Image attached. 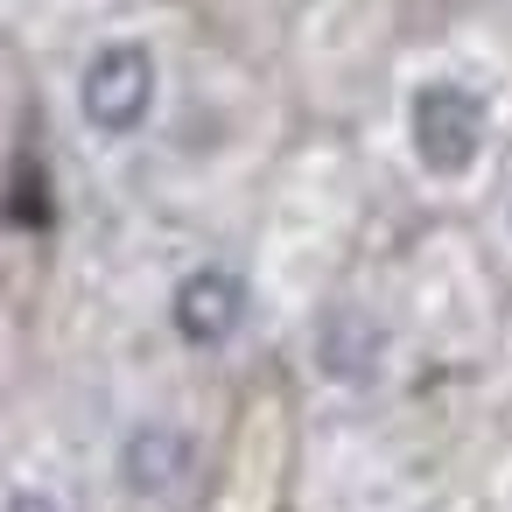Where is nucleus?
I'll use <instances>...</instances> for the list:
<instances>
[{
  "label": "nucleus",
  "instance_id": "1",
  "mask_svg": "<svg viewBox=\"0 0 512 512\" xmlns=\"http://www.w3.org/2000/svg\"><path fill=\"white\" fill-rule=\"evenodd\" d=\"M484 141H491V106H484L477 85L421 78L407 92V148L435 183H463L484 162Z\"/></svg>",
  "mask_w": 512,
  "mask_h": 512
},
{
  "label": "nucleus",
  "instance_id": "4",
  "mask_svg": "<svg viewBox=\"0 0 512 512\" xmlns=\"http://www.w3.org/2000/svg\"><path fill=\"white\" fill-rule=\"evenodd\" d=\"M190 463H197V449H190V435L169 428V421H141V428L120 442V477H127V491H141V498L176 491V484L190 477Z\"/></svg>",
  "mask_w": 512,
  "mask_h": 512
},
{
  "label": "nucleus",
  "instance_id": "3",
  "mask_svg": "<svg viewBox=\"0 0 512 512\" xmlns=\"http://www.w3.org/2000/svg\"><path fill=\"white\" fill-rule=\"evenodd\" d=\"M169 323H176V337L197 344V351L232 344L239 323H246V281H239L232 267H190V274L176 281V295H169Z\"/></svg>",
  "mask_w": 512,
  "mask_h": 512
},
{
  "label": "nucleus",
  "instance_id": "2",
  "mask_svg": "<svg viewBox=\"0 0 512 512\" xmlns=\"http://www.w3.org/2000/svg\"><path fill=\"white\" fill-rule=\"evenodd\" d=\"M155 99H162V71H155V50L120 36V43H99L78 71V113L92 134L106 141H127L155 120Z\"/></svg>",
  "mask_w": 512,
  "mask_h": 512
},
{
  "label": "nucleus",
  "instance_id": "6",
  "mask_svg": "<svg viewBox=\"0 0 512 512\" xmlns=\"http://www.w3.org/2000/svg\"><path fill=\"white\" fill-rule=\"evenodd\" d=\"M0 512H64V505H57L50 491H15V498L0 505Z\"/></svg>",
  "mask_w": 512,
  "mask_h": 512
},
{
  "label": "nucleus",
  "instance_id": "5",
  "mask_svg": "<svg viewBox=\"0 0 512 512\" xmlns=\"http://www.w3.org/2000/svg\"><path fill=\"white\" fill-rule=\"evenodd\" d=\"M316 365H323L330 379H344V386H365V379H379V365H386V330H379L365 309H330V316L316 323Z\"/></svg>",
  "mask_w": 512,
  "mask_h": 512
}]
</instances>
